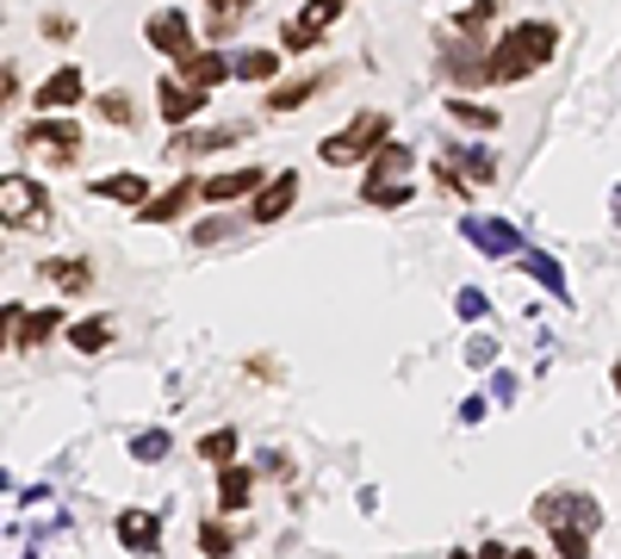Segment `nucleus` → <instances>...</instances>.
Listing matches in <instances>:
<instances>
[{
	"mask_svg": "<svg viewBox=\"0 0 621 559\" xmlns=\"http://www.w3.org/2000/svg\"><path fill=\"white\" fill-rule=\"evenodd\" d=\"M329 88V75H305V81H286L279 93H267V106L274 112H293V106H305L310 93H324Z\"/></svg>",
	"mask_w": 621,
	"mask_h": 559,
	"instance_id": "412c9836",
	"label": "nucleus"
},
{
	"mask_svg": "<svg viewBox=\"0 0 621 559\" xmlns=\"http://www.w3.org/2000/svg\"><path fill=\"white\" fill-rule=\"evenodd\" d=\"M231 547H236V535H231L224 522H200V553H205V559H224Z\"/></svg>",
	"mask_w": 621,
	"mask_h": 559,
	"instance_id": "393cba45",
	"label": "nucleus"
},
{
	"mask_svg": "<svg viewBox=\"0 0 621 559\" xmlns=\"http://www.w3.org/2000/svg\"><path fill=\"white\" fill-rule=\"evenodd\" d=\"M448 559H472V553H448Z\"/></svg>",
	"mask_w": 621,
	"mask_h": 559,
	"instance_id": "a19ab883",
	"label": "nucleus"
},
{
	"mask_svg": "<svg viewBox=\"0 0 621 559\" xmlns=\"http://www.w3.org/2000/svg\"><path fill=\"white\" fill-rule=\"evenodd\" d=\"M38 274H44V280H57V286H69V293L93 286V267H88V262H38Z\"/></svg>",
	"mask_w": 621,
	"mask_h": 559,
	"instance_id": "5701e85b",
	"label": "nucleus"
},
{
	"mask_svg": "<svg viewBox=\"0 0 621 559\" xmlns=\"http://www.w3.org/2000/svg\"><path fill=\"white\" fill-rule=\"evenodd\" d=\"M193 200H200V186H193V181H174L169 193H162V200H150L138 217H143V224H174V217H181Z\"/></svg>",
	"mask_w": 621,
	"mask_h": 559,
	"instance_id": "4468645a",
	"label": "nucleus"
},
{
	"mask_svg": "<svg viewBox=\"0 0 621 559\" xmlns=\"http://www.w3.org/2000/svg\"><path fill=\"white\" fill-rule=\"evenodd\" d=\"M522 262H528V274H535V280H547L553 293H566V280H559V267L547 262V255H522Z\"/></svg>",
	"mask_w": 621,
	"mask_h": 559,
	"instance_id": "473e14b6",
	"label": "nucleus"
},
{
	"mask_svg": "<svg viewBox=\"0 0 621 559\" xmlns=\"http://www.w3.org/2000/svg\"><path fill=\"white\" fill-rule=\"evenodd\" d=\"M119 541L131 547V553H155V541H162V522H155L150 510H124L119 516Z\"/></svg>",
	"mask_w": 621,
	"mask_h": 559,
	"instance_id": "2eb2a0df",
	"label": "nucleus"
},
{
	"mask_svg": "<svg viewBox=\"0 0 621 559\" xmlns=\"http://www.w3.org/2000/svg\"><path fill=\"white\" fill-rule=\"evenodd\" d=\"M448 112L460 124H472V131H491V124H497V112L491 106H472V100H448Z\"/></svg>",
	"mask_w": 621,
	"mask_h": 559,
	"instance_id": "bb28decb",
	"label": "nucleus"
},
{
	"mask_svg": "<svg viewBox=\"0 0 621 559\" xmlns=\"http://www.w3.org/2000/svg\"><path fill=\"white\" fill-rule=\"evenodd\" d=\"M615 392H621V367H615Z\"/></svg>",
	"mask_w": 621,
	"mask_h": 559,
	"instance_id": "ea45409f",
	"label": "nucleus"
},
{
	"mask_svg": "<svg viewBox=\"0 0 621 559\" xmlns=\"http://www.w3.org/2000/svg\"><path fill=\"white\" fill-rule=\"evenodd\" d=\"M410 193H417V186H379V193H360V200H367V205H386V212H391V205H404V200H410Z\"/></svg>",
	"mask_w": 621,
	"mask_h": 559,
	"instance_id": "2f4dec72",
	"label": "nucleus"
},
{
	"mask_svg": "<svg viewBox=\"0 0 621 559\" xmlns=\"http://www.w3.org/2000/svg\"><path fill=\"white\" fill-rule=\"evenodd\" d=\"M7 342H13V348H38V342L44 336H57L62 329V311L57 305H44V311H31V317H19V311H7Z\"/></svg>",
	"mask_w": 621,
	"mask_h": 559,
	"instance_id": "1a4fd4ad",
	"label": "nucleus"
},
{
	"mask_svg": "<svg viewBox=\"0 0 621 559\" xmlns=\"http://www.w3.org/2000/svg\"><path fill=\"white\" fill-rule=\"evenodd\" d=\"M410 162H417V155L404 150V143H386V150L373 155L367 162V181H360V193H379V186H398V174L410 169Z\"/></svg>",
	"mask_w": 621,
	"mask_h": 559,
	"instance_id": "ddd939ff",
	"label": "nucleus"
},
{
	"mask_svg": "<svg viewBox=\"0 0 621 559\" xmlns=\"http://www.w3.org/2000/svg\"><path fill=\"white\" fill-rule=\"evenodd\" d=\"M93 193H100V200H119V205H150L143 200V193H150V181H143V174H106V181H93Z\"/></svg>",
	"mask_w": 621,
	"mask_h": 559,
	"instance_id": "a211bd4d",
	"label": "nucleus"
},
{
	"mask_svg": "<svg viewBox=\"0 0 621 559\" xmlns=\"http://www.w3.org/2000/svg\"><path fill=\"white\" fill-rule=\"evenodd\" d=\"M441 62H448L454 81H491V57H479L466 44H441Z\"/></svg>",
	"mask_w": 621,
	"mask_h": 559,
	"instance_id": "dca6fc26",
	"label": "nucleus"
},
{
	"mask_svg": "<svg viewBox=\"0 0 621 559\" xmlns=\"http://www.w3.org/2000/svg\"><path fill=\"white\" fill-rule=\"evenodd\" d=\"M155 93H162V100H155V106H162V119H169V124H186V119H193V112H200L205 106V100H212V93H200V88H186V81H162V88H155Z\"/></svg>",
	"mask_w": 621,
	"mask_h": 559,
	"instance_id": "f8f14e48",
	"label": "nucleus"
},
{
	"mask_svg": "<svg viewBox=\"0 0 621 559\" xmlns=\"http://www.w3.org/2000/svg\"><path fill=\"white\" fill-rule=\"evenodd\" d=\"M386 131H391L386 112H360L355 124H342L336 138H324V162H329V169H355V162H373V155L386 150Z\"/></svg>",
	"mask_w": 621,
	"mask_h": 559,
	"instance_id": "f03ea898",
	"label": "nucleus"
},
{
	"mask_svg": "<svg viewBox=\"0 0 621 559\" xmlns=\"http://www.w3.org/2000/svg\"><path fill=\"white\" fill-rule=\"evenodd\" d=\"M131 454H138L143 466H155V460H162V454H169V435H162V429H143L138 441H131Z\"/></svg>",
	"mask_w": 621,
	"mask_h": 559,
	"instance_id": "c756f323",
	"label": "nucleus"
},
{
	"mask_svg": "<svg viewBox=\"0 0 621 559\" xmlns=\"http://www.w3.org/2000/svg\"><path fill=\"white\" fill-rule=\"evenodd\" d=\"M293 193H298V174H293V169H279L274 181H267L262 193H255L248 217H255V224H274V217H286V212H293Z\"/></svg>",
	"mask_w": 621,
	"mask_h": 559,
	"instance_id": "6e6552de",
	"label": "nucleus"
},
{
	"mask_svg": "<svg viewBox=\"0 0 621 559\" xmlns=\"http://www.w3.org/2000/svg\"><path fill=\"white\" fill-rule=\"evenodd\" d=\"M224 75H236V62H224V50H193V57L181 62V81L186 88H200V93L217 88Z\"/></svg>",
	"mask_w": 621,
	"mask_h": 559,
	"instance_id": "9b49d317",
	"label": "nucleus"
},
{
	"mask_svg": "<svg viewBox=\"0 0 621 559\" xmlns=\"http://www.w3.org/2000/svg\"><path fill=\"white\" fill-rule=\"evenodd\" d=\"M510 559H541V553H528V547H516V553Z\"/></svg>",
	"mask_w": 621,
	"mask_h": 559,
	"instance_id": "4c0bfd02",
	"label": "nucleus"
},
{
	"mask_svg": "<svg viewBox=\"0 0 621 559\" xmlns=\"http://www.w3.org/2000/svg\"><path fill=\"white\" fill-rule=\"evenodd\" d=\"M615 224H621V186H615Z\"/></svg>",
	"mask_w": 621,
	"mask_h": 559,
	"instance_id": "58836bf2",
	"label": "nucleus"
},
{
	"mask_svg": "<svg viewBox=\"0 0 621 559\" xmlns=\"http://www.w3.org/2000/svg\"><path fill=\"white\" fill-rule=\"evenodd\" d=\"M479 559H510V553H503V547H479Z\"/></svg>",
	"mask_w": 621,
	"mask_h": 559,
	"instance_id": "c9c22d12",
	"label": "nucleus"
},
{
	"mask_svg": "<svg viewBox=\"0 0 621 559\" xmlns=\"http://www.w3.org/2000/svg\"><path fill=\"white\" fill-rule=\"evenodd\" d=\"M460 162L472 169V181H491V155L485 150H460Z\"/></svg>",
	"mask_w": 621,
	"mask_h": 559,
	"instance_id": "f704fd0d",
	"label": "nucleus"
},
{
	"mask_svg": "<svg viewBox=\"0 0 621 559\" xmlns=\"http://www.w3.org/2000/svg\"><path fill=\"white\" fill-rule=\"evenodd\" d=\"M553 553L559 559H590V535L584 528H553Z\"/></svg>",
	"mask_w": 621,
	"mask_h": 559,
	"instance_id": "a878e982",
	"label": "nucleus"
},
{
	"mask_svg": "<svg viewBox=\"0 0 621 559\" xmlns=\"http://www.w3.org/2000/svg\"><path fill=\"white\" fill-rule=\"evenodd\" d=\"M19 143H44L50 162H75L81 155V124L75 119H38V124H26V138Z\"/></svg>",
	"mask_w": 621,
	"mask_h": 559,
	"instance_id": "39448f33",
	"label": "nucleus"
},
{
	"mask_svg": "<svg viewBox=\"0 0 621 559\" xmlns=\"http://www.w3.org/2000/svg\"><path fill=\"white\" fill-rule=\"evenodd\" d=\"M200 460H212L217 472H224V466H236V429H212V435H200Z\"/></svg>",
	"mask_w": 621,
	"mask_h": 559,
	"instance_id": "4be33fe9",
	"label": "nucleus"
},
{
	"mask_svg": "<svg viewBox=\"0 0 621 559\" xmlns=\"http://www.w3.org/2000/svg\"><path fill=\"white\" fill-rule=\"evenodd\" d=\"M88 100V81H81V69H57V75L38 81V93H31V106L38 112H69Z\"/></svg>",
	"mask_w": 621,
	"mask_h": 559,
	"instance_id": "423d86ee",
	"label": "nucleus"
},
{
	"mask_svg": "<svg viewBox=\"0 0 621 559\" xmlns=\"http://www.w3.org/2000/svg\"><path fill=\"white\" fill-rule=\"evenodd\" d=\"M0 193H7V231H19V224H44V186L38 181H19V174H7V186H0Z\"/></svg>",
	"mask_w": 621,
	"mask_h": 559,
	"instance_id": "0eeeda50",
	"label": "nucleus"
},
{
	"mask_svg": "<svg viewBox=\"0 0 621 559\" xmlns=\"http://www.w3.org/2000/svg\"><path fill=\"white\" fill-rule=\"evenodd\" d=\"M231 236V217H205L200 231H193V243H224Z\"/></svg>",
	"mask_w": 621,
	"mask_h": 559,
	"instance_id": "72a5a7b5",
	"label": "nucleus"
},
{
	"mask_svg": "<svg viewBox=\"0 0 621 559\" xmlns=\"http://www.w3.org/2000/svg\"><path fill=\"white\" fill-rule=\"evenodd\" d=\"M255 186H267V174H262V169H231V174H212V181L200 186V200L231 205V200H243V193H255Z\"/></svg>",
	"mask_w": 621,
	"mask_h": 559,
	"instance_id": "9d476101",
	"label": "nucleus"
},
{
	"mask_svg": "<svg viewBox=\"0 0 621 559\" xmlns=\"http://www.w3.org/2000/svg\"><path fill=\"white\" fill-rule=\"evenodd\" d=\"M248 497H255V479H248L243 466H224V472H217V504H224V510H243Z\"/></svg>",
	"mask_w": 621,
	"mask_h": 559,
	"instance_id": "aec40b11",
	"label": "nucleus"
},
{
	"mask_svg": "<svg viewBox=\"0 0 621 559\" xmlns=\"http://www.w3.org/2000/svg\"><path fill=\"white\" fill-rule=\"evenodd\" d=\"M466 236H472V243H479L485 255H510V248L522 243V236H516L510 224H491V217H466Z\"/></svg>",
	"mask_w": 621,
	"mask_h": 559,
	"instance_id": "f3484780",
	"label": "nucleus"
},
{
	"mask_svg": "<svg viewBox=\"0 0 621 559\" xmlns=\"http://www.w3.org/2000/svg\"><path fill=\"white\" fill-rule=\"evenodd\" d=\"M93 106H100V119H106V124H124V131H131V119H138V112H131V100H124V93H100Z\"/></svg>",
	"mask_w": 621,
	"mask_h": 559,
	"instance_id": "c85d7f7f",
	"label": "nucleus"
},
{
	"mask_svg": "<svg viewBox=\"0 0 621 559\" xmlns=\"http://www.w3.org/2000/svg\"><path fill=\"white\" fill-rule=\"evenodd\" d=\"M212 7H217V19H231V13H224V7H243V0H212Z\"/></svg>",
	"mask_w": 621,
	"mask_h": 559,
	"instance_id": "e433bc0d",
	"label": "nucleus"
},
{
	"mask_svg": "<svg viewBox=\"0 0 621 559\" xmlns=\"http://www.w3.org/2000/svg\"><path fill=\"white\" fill-rule=\"evenodd\" d=\"M106 342H112V317H81V324L69 329V348H75V355H100Z\"/></svg>",
	"mask_w": 621,
	"mask_h": 559,
	"instance_id": "6ab92c4d",
	"label": "nucleus"
},
{
	"mask_svg": "<svg viewBox=\"0 0 621 559\" xmlns=\"http://www.w3.org/2000/svg\"><path fill=\"white\" fill-rule=\"evenodd\" d=\"M274 69H279L274 50H243V57H236V75H243V81H267Z\"/></svg>",
	"mask_w": 621,
	"mask_h": 559,
	"instance_id": "b1692460",
	"label": "nucleus"
},
{
	"mask_svg": "<svg viewBox=\"0 0 621 559\" xmlns=\"http://www.w3.org/2000/svg\"><path fill=\"white\" fill-rule=\"evenodd\" d=\"M143 38H150V50H162V57H174V69H181V62L193 57V26H186V13H174V7H162V13H150V26H143Z\"/></svg>",
	"mask_w": 621,
	"mask_h": 559,
	"instance_id": "7ed1b4c3",
	"label": "nucleus"
},
{
	"mask_svg": "<svg viewBox=\"0 0 621 559\" xmlns=\"http://www.w3.org/2000/svg\"><path fill=\"white\" fill-rule=\"evenodd\" d=\"M541 522L547 528H597L603 522V510H597V504H590L584 491H553V497H541Z\"/></svg>",
	"mask_w": 621,
	"mask_h": 559,
	"instance_id": "20e7f679",
	"label": "nucleus"
},
{
	"mask_svg": "<svg viewBox=\"0 0 621 559\" xmlns=\"http://www.w3.org/2000/svg\"><path fill=\"white\" fill-rule=\"evenodd\" d=\"M553 50H559V31L547 26V19H522V26H510L491 44V81H522V75H535L541 62H553Z\"/></svg>",
	"mask_w": 621,
	"mask_h": 559,
	"instance_id": "f257e3e1",
	"label": "nucleus"
},
{
	"mask_svg": "<svg viewBox=\"0 0 621 559\" xmlns=\"http://www.w3.org/2000/svg\"><path fill=\"white\" fill-rule=\"evenodd\" d=\"M279 44H286V50H317V44H324V31L305 26V19H293V26L279 31Z\"/></svg>",
	"mask_w": 621,
	"mask_h": 559,
	"instance_id": "cd10ccee",
	"label": "nucleus"
},
{
	"mask_svg": "<svg viewBox=\"0 0 621 559\" xmlns=\"http://www.w3.org/2000/svg\"><path fill=\"white\" fill-rule=\"evenodd\" d=\"M342 7H348V0H310V7H305V26H317V31H324L329 19L342 13Z\"/></svg>",
	"mask_w": 621,
	"mask_h": 559,
	"instance_id": "7c9ffc66",
	"label": "nucleus"
}]
</instances>
